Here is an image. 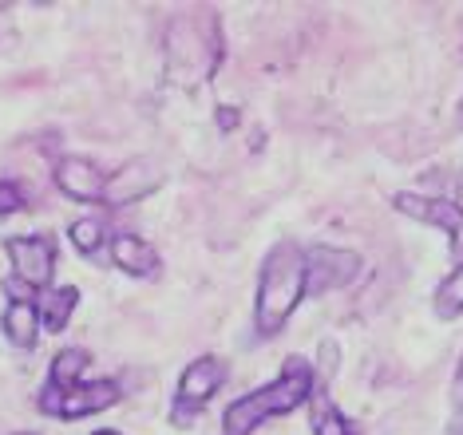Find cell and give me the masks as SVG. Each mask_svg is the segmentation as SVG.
Listing matches in <instances>:
<instances>
[{
	"instance_id": "cell-22",
	"label": "cell",
	"mask_w": 463,
	"mask_h": 435,
	"mask_svg": "<svg viewBox=\"0 0 463 435\" xmlns=\"http://www.w3.org/2000/svg\"><path fill=\"white\" fill-rule=\"evenodd\" d=\"M456 404H459V408H463V373H459V376H456Z\"/></svg>"
},
{
	"instance_id": "cell-12",
	"label": "cell",
	"mask_w": 463,
	"mask_h": 435,
	"mask_svg": "<svg viewBox=\"0 0 463 435\" xmlns=\"http://www.w3.org/2000/svg\"><path fill=\"white\" fill-rule=\"evenodd\" d=\"M0 328H5V336L13 341L16 348H33L36 336H40V309L36 301H13L5 309V317H0Z\"/></svg>"
},
{
	"instance_id": "cell-9",
	"label": "cell",
	"mask_w": 463,
	"mask_h": 435,
	"mask_svg": "<svg viewBox=\"0 0 463 435\" xmlns=\"http://www.w3.org/2000/svg\"><path fill=\"white\" fill-rule=\"evenodd\" d=\"M163 183L159 166L151 158H131L123 171H115L103 186V203L108 206H131V203H143L146 194H155V186Z\"/></svg>"
},
{
	"instance_id": "cell-3",
	"label": "cell",
	"mask_w": 463,
	"mask_h": 435,
	"mask_svg": "<svg viewBox=\"0 0 463 435\" xmlns=\"http://www.w3.org/2000/svg\"><path fill=\"white\" fill-rule=\"evenodd\" d=\"M222 63V36L218 20L206 13L178 16L166 32V71L175 83H198Z\"/></svg>"
},
{
	"instance_id": "cell-18",
	"label": "cell",
	"mask_w": 463,
	"mask_h": 435,
	"mask_svg": "<svg viewBox=\"0 0 463 435\" xmlns=\"http://www.w3.org/2000/svg\"><path fill=\"white\" fill-rule=\"evenodd\" d=\"M20 206H24V190L16 183H0V214H13Z\"/></svg>"
},
{
	"instance_id": "cell-13",
	"label": "cell",
	"mask_w": 463,
	"mask_h": 435,
	"mask_svg": "<svg viewBox=\"0 0 463 435\" xmlns=\"http://www.w3.org/2000/svg\"><path fill=\"white\" fill-rule=\"evenodd\" d=\"M88 353L83 348H60L52 356V368H48V388H76L83 384V373H88Z\"/></svg>"
},
{
	"instance_id": "cell-4",
	"label": "cell",
	"mask_w": 463,
	"mask_h": 435,
	"mask_svg": "<svg viewBox=\"0 0 463 435\" xmlns=\"http://www.w3.org/2000/svg\"><path fill=\"white\" fill-rule=\"evenodd\" d=\"M119 384L115 380H91V384H76V388H44L40 396V411L56 420H83L91 411H108L119 404Z\"/></svg>"
},
{
	"instance_id": "cell-10",
	"label": "cell",
	"mask_w": 463,
	"mask_h": 435,
	"mask_svg": "<svg viewBox=\"0 0 463 435\" xmlns=\"http://www.w3.org/2000/svg\"><path fill=\"white\" fill-rule=\"evenodd\" d=\"M56 186H60V194L71 198V203H99L108 178H103V171L96 163L68 155L56 163Z\"/></svg>"
},
{
	"instance_id": "cell-1",
	"label": "cell",
	"mask_w": 463,
	"mask_h": 435,
	"mask_svg": "<svg viewBox=\"0 0 463 435\" xmlns=\"http://www.w3.org/2000/svg\"><path fill=\"white\" fill-rule=\"evenodd\" d=\"M309 297V258L298 241H281L266 253L258 278V301H254V328L258 336H273L286 328L293 309Z\"/></svg>"
},
{
	"instance_id": "cell-11",
	"label": "cell",
	"mask_w": 463,
	"mask_h": 435,
	"mask_svg": "<svg viewBox=\"0 0 463 435\" xmlns=\"http://www.w3.org/2000/svg\"><path fill=\"white\" fill-rule=\"evenodd\" d=\"M111 261L131 278H155L159 273V250L139 233H111Z\"/></svg>"
},
{
	"instance_id": "cell-24",
	"label": "cell",
	"mask_w": 463,
	"mask_h": 435,
	"mask_svg": "<svg viewBox=\"0 0 463 435\" xmlns=\"http://www.w3.org/2000/svg\"><path fill=\"white\" fill-rule=\"evenodd\" d=\"M16 435H40V431H16Z\"/></svg>"
},
{
	"instance_id": "cell-15",
	"label": "cell",
	"mask_w": 463,
	"mask_h": 435,
	"mask_svg": "<svg viewBox=\"0 0 463 435\" xmlns=\"http://www.w3.org/2000/svg\"><path fill=\"white\" fill-rule=\"evenodd\" d=\"M309 404H313V435H353V428L345 423V416L333 408V400L321 388L313 392Z\"/></svg>"
},
{
	"instance_id": "cell-21",
	"label": "cell",
	"mask_w": 463,
	"mask_h": 435,
	"mask_svg": "<svg viewBox=\"0 0 463 435\" xmlns=\"http://www.w3.org/2000/svg\"><path fill=\"white\" fill-rule=\"evenodd\" d=\"M218 127H222V131H234V127H238V111L222 108V111H218Z\"/></svg>"
},
{
	"instance_id": "cell-2",
	"label": "cell",
	"mask_w": 463,
	"mask_h": 435,
	"mask_svg": "<svg viewBox=\"0 0 463 435\" xmlns=\"http://www.w3.org/2000/svg\"><path fill=\"white\" fill-rule=\"evenodd\" d=\"M313 392H317V373L313 364H305L301 356H289L278 380H269L266 388L250 392V396L234 400L222 411V435H250L258 431L273 416H289L293 408L309 404Z\"/></svg>"
},
{
	"instance_id": "cell-25",
	"label": "cell",
	"mask_w": 463,
	"mask_h": 435,
	"mask_svg": "<svg viewBox=\"0 0 463 435\" xmlns=\"http://www.w3.org/2000/svg\"><path fill=\"white\" fill-rule=\"evenodd\" d=\"M459 123H463V111H459Z\"/></svg>"
},
{
	"instance_id": "cell-20",
	"label": "cell",
	"mask_w": 463,
	"mask_h": 435,
	"mask_svg": "<svg viewBox=\"0 0 463 435\" xmlns=\"http://www.w3.org/2000/svg\"><path fill=\"white\" fill-rule=\"evenodd\" d=\"M333 368H336V345L325 341V345H321V380H329Z\"/></svg>"
},
{
	"instance_id": "cell-16",
	"label": "cell",
	"mask_w": 463,
	"mask_h": 435,
	"mask_svg": "<svg viewBox=\"0 0 463 435\" xmlns=\"http://www.w3.org/2000/svg\"><path fill=\"white\" fill-rule=\"evenodd\" d=\"M436 313L444 317V321H451V317L463 313V265H456V270H451L448 278L439 281V289H436Z\"/></svg>"
},
{
	"instance_id": "cell-5",
	"label": "cell",
	"mask_w": 463,
	"mask_h": 435,
	"mask_svg": "<svg viewBox=\"0 0 463 435\" xmlns=\"http://www.w3.org/2000/svg\"><path fill=\"white\" fill-rule=\"evenodd\" d=\"M5 253L13 261V278H20L33 289H48L56 278V238L52 233H24V238H8Z\"/></svg>"
},
{
	"instance_id": "cell-8",
	"label": "cell",
	"mask_w": 463,
	"mask_h": 435,
	"mask_svg": "<svg viewBox=\"0 0 463 435\" xmlns=\"http://www.w3.org/2000/svg\"><path fill=\"white\" fill-rule=\"evenodd\" d=\"M305 258H309V293L313 297L341 289V285H349L356 273H361V258H356L353 250L313 246V250H305Z\"/></svg>"
},
{
	"instance_id": "cell-23",
	"label": "cell",
	"mask_w": 463,
	"mask_h": 435,
	"mask_svg": "<svg viewBox=\"0 0 463 435\" xmlns=\"http://www.w3.org/2000/svg\"><path fill=\"white\" fill-rule=\"evenodd\" d=\"M91 435H119V431H111V428H99V431H91Z\"/></svg>"
},
{
	"instance_id": "cell-17",
	"label": "cell",
	"mask_w": 463,
	"mask_h": 435,
	"mask_svg": "<svg viewBox=\"0 0 463 435\" xmlns=\"http://www.w3.org/2000/svg\"><path fill=\"white\" fill-rule=\"evenodd\" d=\"M68 238H71V246H76L80 253L96 258V253L103 250V241H108V233H103V222L99 218H76L68 226Z\"/></svg>"
},
{
	"instance_id": "cell-19",
	"label": "cell",
	"mask_w": 463,
	"mask_h": 435,
	"mask_svg": "<svg viewBox=\"0 0 463 435\" xmlns=\"http://www.w3.org/2000/svg\"><path fill=\"white\" fill-rule=\"evenodd\" d=\"M5 293L13 297V301H33V297H36L33 285H24L20 278H8V281H5Z\"/></svg>"
},
{
	"instance_id": "cell-26",
	"label": "cell",
	"mask_w": 463,
	"mask_h": 435,
	"mask_svg": "<svg viewBox=\"0 0 463 435\" xmlns=\"http://www.w3.org/2000/svg\"><path fill=\"white\" fill-rule=\"evenodd\" d=\"M459 373H463V364H459Z\"/></svg>"
},
{
	"instance_id": "cell-14",
	"label": "cell",
	"mask_w": 463,
	"mask_h": 435,
	"mask_svg": "<svg viewBox=\"0 0 463 435\" xmlns=\"http://www.w3.org/2000/svg\"><path fill=\"white\" fill-rule=\"evenodd\" d=\"M76 301H80L76 285L52 289V293H48V301H44V309H40V325H44L48 333H64L68 321H71V309H76Z\"/></svg>"
},
{
	"instance_id": "cell-7",
	"label": "cell",
	"mask_w": 463,
	"mask_h": 435,
	"mask_svg": "<svg viewBox=\"0 0 463 435\" xmlns=\"http://www.w3.org/2000/svg\"><path fill=\"white\" fill-rule=\"evenodd\" d=\"M222 380H226V364L218 356H198L194 364H186V373L178 376L175 420H183V411H186V420H191L194 411L203 408L218 388H222Z\"/></svg>"
},
{
	"instance_id": "cell-6",
	"label": "cell",
	"mask_w": 463,
	"mask_h": 435,
	"mask_svg": "<svg viewBox=\"0 0 463 435\" xmlns=\"http://www.w3.org/2000/svg\"><path fill=\"white\" fill-rule=\"evenodd\" d=\"M392 206L400 214L424 222V226H439L448 230V241H451V261L463 265V206L456 198H424V194H408V190H400L392 198Z\"/></svg>"
}]
</instances>
